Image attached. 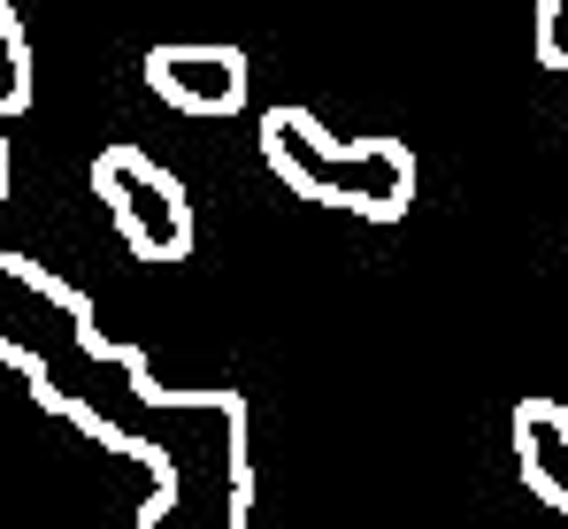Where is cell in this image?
Segmentation results:
<instances>
[{"mask_svg": "<svg viewBox=\"0 0 568 529\" xmlns=\"http://www.w3.org/2000/svg\"><path fill=\"white\" fill-rule=\"evenodd\" d=\"M0 200H8V131H0Z\"/></svg>", "mask_w": 568, "mask_h": 529, "instance_id": "cell-8", "label": "cell"}, {"mask_svg": "<svg viewBox=\"0 0 568 529\" xmlns=\"http://www.w3.org/2000/svg\"><path fill=\"white\" fill-rule=\"evenodd\" d=\"M262 162L284 192L315 207H346L362 223H399L415 207V146L407 139H331L307 108H262Z\"/></svg>", "mask_w": 568, "mask_h": 529, "instance_id": "cell-2", "label": "cell"}, {"mask_svg": "<svg viewBox=\"0 0 568 529\" xmlns=\"http://www.w3.org/2000/svg\"><path fill=\"white\" fill-rule=\"evenodd\" d=\"M538 62L568 78V0H538Z\"/></svg>", "mask_w": 568, "mask_h": 529, "instance_id": "cell-7", "label": "cell"}, {"mask_svg": "<svg viewBox=\"0 0 568 529\" xmlns=\"http://www.w3.org/2000/svg\"><path fill=\"white\" fill-rule=\"evenodd\" d=\"M146 92L178 115H239L254 100V62L239 47H154Z\"/></svg>", "mask_w": 568, "mask_h": 529, "instance_id": "cell-4", "label": "cell"}, {"mask_svg": "<svg viewBox=\"0 0 568 529\" xmlns=\"http://www.w3.org/2000/svg\"><path fill=\"white\" fill-rule=\"evenodd\" d=\"M31 108V39L16 23V8L0 0V123Z\"/></svg>", "mask_w": 568, "mask_h": 529, "instance_id": "cell-6", "label": "cell"}, {"mask_svg": "<svg viewBox=\"0 0 568 529\" xmlns=\"http://www.w3.org/2000/svg\"><path fill=\"white\" fill-rule=\"evenodd\" d=\"M515 468L538 507L568 515V407L561 399H523L515 407Z\"/></svg>", "mask_w": 568, "mask_h": 529, "instance_id": "cell-5", "label": "cell"}, {"mask_svg": "<svg viewBox=\"0 0 568 529\" xmlns=\"http://www.w3.org/2000/svg\"><path fill=\"white\" fill-rule=\"evenodd\" d=\"M93 200L108 207V223L123 231V246L139 262L170 268L192 254V192L139 146H100L93 154Z\"/></svg>", "mask_w": 568, "mask_h": 529, "instance_id": "cell-3", "label": "cell"}, {"mask_svg": "<svg viewBox=\"0 0 568 529\" xmlns=\"http://www.w3.org/2000/svg\"><path fill=\"white\" fill-rule=\"evenodd\" d=\"M0 368L47 415L154 476L131 529H254V415L231 384H162L139 346L100 338L93 299L31 254H0Z\"/></svg>", "mask_w": 568, "mask_h": 529, "instance_id": "cell-1", "label": "cell"}]
</instances>
